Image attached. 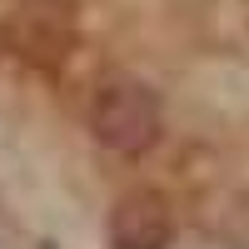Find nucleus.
<instances>
[{
  "mask_svg": "<svg viewBox=\"0 0 249 249\" xmlns=\"http://www.w3.org/2000/svg\"><path fill=\"white\" fill-rule=\"evenodd\" d=\"M90 135L95 144H105L110 155H150L164 135V110L160 95L140 80H105L90 95Z\"/></svg>",
  "mask_w": 249,
  "mask_h": 249,
  "instance_id": "nucleus-2",
  "label": "nucleus"
},
{
  "mask_svg": "<svg viewBox=\"0 0 249 249\" xmlns=\"http://www.w3.org/2000/svg\"><path fill=\"white\" fill-rule=\"evenodd\" d=\"M80 40L75 0H10L0 10V65L45 75L70 60Z\"/></svg>",
  "mask_w": 249,
  "mask_h": 249,
  "instance_id": "nucleus-1",
  "label": "nucleus"
},
{
  "mask_svg": "<svg viewBox=\"0 0 249 249\" xmlns=\"http://www.w3.org/2000/svg\"><path fill=\"white\" fill-rule=\"evenodd\" d=\"M110 249H170L175 244V210L160 190H130L105 214Z\"/></svg>",
  "mask_w": 249,
  "mask_h": 249,
  "instance_id": "nucleus-3",
  "label": "nucleus"
}]
</instances>
